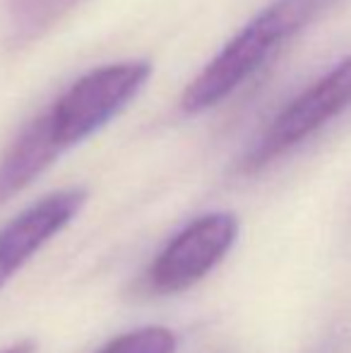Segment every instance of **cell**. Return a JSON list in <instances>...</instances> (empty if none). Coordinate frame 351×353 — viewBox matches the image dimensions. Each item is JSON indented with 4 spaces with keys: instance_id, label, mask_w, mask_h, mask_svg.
I'll list each match as a JSON object with an SVG mask.
<instances>
[{
    "instance_id": "8992f818",
    "label": "cell",
    "mask_w": 351,
    "mask_h": 353,
    "mask_svg": "<svg viewBox=\"0 0 351 353\" xmlns=\"http://www.w3.org/2000/svg\"><path fill=\"white\" fill-rule=\"evenodd\" d=\"M58 159L61 152L53 147L41 121L34 118L0 157V205L27 190Z\"/></svg>"
},
{
    "instance_id": "7a4b0ae2",
    "label": "cell",
    "mask_w": 351,
    "mask_h": 353,
    "mask_svg": "<svg viewBox=\"0 0 351 353\" xmlns=\"http://www.w3.org/2000/svg\"><path fill=\"white\" fill-rule=\"evenodd\" d=\"M150 77L152 65L147 61H121L94 68L77 77L37 118L63 157L68 149L87 142L121 116Z\"/></svg>"
},
{
    "instance_id": "5b68a950",
    "label": "cell",
    "mask_w": 351,
    "mask_h": 353,
    "mask_svg": "<svg viewBox=\"0 0 351 353\" xmlns=\"http://www.w3.org/2000/svg\"><path fill=\"white\" fill-rule=\"evenodd\" d=\"M87 200V188H63L29 205L0 228V291L43 245L75 221Z\"/></svg>"
},
{
    "instance_id": "52a82bcc",
    "label": "cell",
    "mask_w": 351,
    "mask_h": 353,
    "mask_svg": "<svg viewBox=\"0 0 351 353\" xmlns=\"http://www.w3.org/2000/svg\"><path fill=\"white\" fill-rule=\"evenodd\" d=\"M178 339L174 330L161 325H147L118 334L97 353H176Z\"/></svg>"
},
{
    "instance_id": "277c9868",
    "label": "cell",
    "mask_w": 351,
    "mask_h": 353,
    "mask_svg": "<svg viewBox=\"0 0 351 353\" xmlns=\"http://www.w3.org/2000/svg\"><path fill=\"white\" fill-rule=\"evenodd\" d=\"M241 223L231 212L197 216L166 243L152 260L145 286L154 296H178L217 270L234 250Z\"/></svg>"
},
{
    "instance_id": "3957f363",
    "label": "cell",
    "mask_w": 351,
    "mask_h": 353,
    "mask_svg": "<svg viewBox=\"0 0 351 353\" xmlns=\"http://www.w3.org/2000/svg\"><path fill=\"white\" fill-rule=\"evenodd\" d=\"M351 106V53L296 94L241 159V173H258L294 152Z\"/></svg>"
},
{
    "instance_id": "6da1fadb",
    "label": "cell",
    "mask_w": 351,
    "mask_h": 353,
    "mask_svg": "<svg viewBox=\"0 0 351 353\" xmlns=\"http://www.w3.org/2000/svg\"><path fill=\"white\" fill-rule=\"evenodd\" d=\"M334 0H272L255 12L181 94V111L200 116L234 97L284 43L299 37Z\"/></svg>"
}]
</instances>
